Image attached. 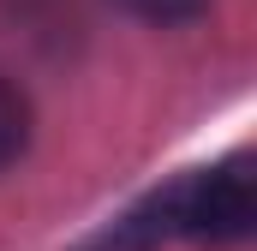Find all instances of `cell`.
I'll list each match as a JSON object with an SVG mask.
<instances>
[{"mask_svg":"<svg viewBox=\"0 0 257 251\" xmlns=\"http://www.w3.org/2000/svg\"><path fill=\"white\" fill-rule=\"evenodd\" d=\"M126 12H138V18H150V24H186V18H197L209 0H120Z\"/></svg>","mask_w":257,"mask_h":251,"instance_id":"cell-3","label":"cell"},{"mask_svg":"<svg viewBox=\"0 0 257 251\" xmlns=\"http://www.w3.org/2000/svg\"><path fill=\"white\" fill-rule=\"evenodd\" d=\"M24 144H30V102H24V90L12 78H0V168L18 162Z\"/></svg>","mask_w":257,"mask_h":251,"instance_id":"cell-2","label":"cell"},{"mask_svg":"<svg viewBox=\"0 0 257 251\" xmlns=\"http://www.w3.org/2000/svg\"><path fill=\"white\" fill-rule=\"evenodd\" d=\"M168 203H174V239H203V245H233L257 221V186L245 162L168 180Z\"/></svg>","mask_w":257,"mask_h":251,"instance_id":"cell-1","label":"cell"}]
</instances>
